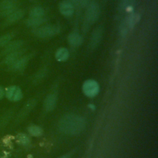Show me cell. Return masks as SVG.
<instances>
[{
  "label": "cell",
  "instance_id": "obj_1",
  "mask_svg": "<svg viewBox=\"0 0 158 158\" xmlns=\"http://www.w3.org/2000/svg\"><path fill=\"white\" fill-rule=\"evenodd\" d=\"M60 129L67 134H77L85 127V121L83 118L75 115L65 116L60 122Z\"/></svg>",
  "mask_w": 158,
  "mask_h": 158
},
{
  "label": "cell",
  "instance_id": "obj_2",
  "mask_svg": "<svg viewBox=\"0 0 158 158\" xmlns=\"http://www.w3.org/2000/svg\"><path fill=\"white\" fill-rule=\"evenodd\" d=\"M59 31V27L55 25H48L35 28L33 29V33L39 38H48L57 34Z\"/></svg>",
  "mask_w": 158,
  "mask_h": 158
},
{
  "label": "cell",
  "instance_id": "obj_3",
  "mask_svg": "<svg viewBox=\"0 0 158 158\" xmlns=\"http://www.w3.org/2000/svg\"><path fill=\"white\" fill-rule=\"evenodd\" d=\"M17 0H4L0 3V15L6 17L10 14L18 9Z\"/></svg>",
  "mask_w": 158,
  "mask_h": 158
},
{
  "label": "cell",
  "instance_id": "obj_4",
  "mask_svg": "<svg viewBox=\"0 0 158 158\" xmlns=\"http://www.w3.org/2000/svg\"><path fill=\"white\" fill-rule=\"evenodd\" d=\"M99 89L98 83L93 80H88L83 85V91L88 97L95 96L98 93Z\"/></svg>",
  "mask_w": 158,
  "mask_h": 158
},
{
  "label": "cell",
  "instance_id": "obj_5",
  "mask_svg": "<svg viewBox=\"0 0 158 158\" xmlns=\"http://www.w3.org/2000/svg\"><path fill=\"white\" fill-rule=\"evenodd\" d=\"M5 95L10 101H18L22 98V92L19 87L13 85L10 86L6 89Z\"/></svg>",
  "mask_w": 158,
  "mask_h": 158
},
{
  "label": "cell",
  "instance_id": "obj_6",
  "mask_svg": "<svg viewBox=\"0 0 158 158\" xmlns=\"http://www.w3.org/2000/svg\"><path fill=\"white\" fill-rule=\"evenodd\" d=\"M99 15V8L95 2H91L88 6L86 12V20L89 23L95 22Z\"/></svg>",
  "mask_w": 158,
  "mask_h": 158
},
{
  "label": "cell",
  "instance_id": "obj_7",
  "mask_svg": "<svg viewBox=\"0 0 158 158\" xmlns=\"http://www.w3.org/2000/svg\"><path fill=\"white\" fill-rule=\"evenodd\" d=\"M23 45V41L20 40H12L10 41L7 44L3 47V49L1 52L2 56H6L12 52L19 50L22 48Z\"/></svg>",
  "mask_w": 158,
  "mask_h": 158
},
{
  "label": "cell",
  "instance_id": "obj_8",
  "mask_svg": "<svg viewBox=\"0 0 158 158\" xmlns=\"http://www.w3.org/2000/svg\"><path fill=\"white\" fill-rule=\"evenodd\" d=\"M25 52V49H20L19 50L12 52L5 56V57L3 60V63L9 66L11 65L14 63L17 60H18L20 57L23 56Z\"/></svg>",
  "mask_w": 158,
  "mask_h": 158
},
{
  "label": "cell",
  "instance_id": "obj_9",
  "mask_svg": "<svg viewBox=\"0 0 158 158\" xmlns=\"http://www.w3.org/2000/svg\"><path fill=\"white\" fill-rule=\"evenodd\" d=\"M24 14V11L22 9H17L6 17L4 25H10L18 22L23 17Z\"/></svg>",
  "mask_w": 158,
  "mask_h": 158
},
{
  "label": "cell",
  "instance_id": "obj_10",
  "mask_svg": "<svg viewBox=\"0 0 158 158\" xmlns=\"http://www.w3.org/2000/svg\"><path fill=\"white\" fill-rule=\"evenodd\" d=\"M29 56H22L18 60H17L14 63L10 65V69L14 71H21L23 70L27 66L28 62L29 60Z\"/></svg>",
  "mask_w": 158,
  "mask_h": 158
},
{
  "label": "cell",
  "instance_id": "obj_11",
  "mask_svg": "<svg viewBox=\"0 0 158 158\" xmlns=\"http://www.w3.org/2000/svg\"><path fill=\"white\" fill-rule=\"evenodd\" d=\"M59 10L65 16H71L73 13V4L70 1H64L59 4Z\"/></svg>",
  "mask_w": 158,
  "mask_h": 158
},
{
  "label": "cell",
  "instance_id": "obj_12",
  "mask_svg": "<svg viewBox=\"0 0 158 158\" xmlns=\"http://www.w3.org/2000/svg\"><path fill=\"white\" fill-rule=\"evenodd\" d=\"M102 34V30L101 28H96L92 33L90 42H89V46L91 49L94 48L101 41V37Z\"/></svg>",
  "mask_w": 158,
  "mask_h": 158
},
{
  "label": "cell",
  "instance_id": "obj_13",
  "mask_svg": "<svg viewBox=\"0 0 158 158\" xmlns=\"http://www.w3.org/2000/svg\"><path fill=\"white\" fill-rule=\"evenodd\" d=\"M68 41L71 46L77 47L79 46L82 43L83 39L79 34L77 33H72L69 35Z\"/></svg>",
  "mask_w": 158,
  "mask_h": 158
},
{
  "label": "cell",
  "instance_id": "obj_14",
  "mask_svg": "<svg viewBox=\"0 0 158 158\" xmlns=\"http://www.w3.org/2000/svg\"><path fill=\"white\" fill-rule=\"evenodd\" d=\"M69 56V53L68 50L64 48H60L57 49L56 52L55 57L58 61H65Z\"/></svg>",
  "mask_w": 158,
  "mask_h": 158
},
{
  "label": "cell",
  "instance_id": "obj_15",
  "mask_svg": "<svg viewBox=\"0 0 158 158\" xmlns=\"http://www.w3.org/2000/svg\"><path fill=\"white\" fill-rule=\"evenodd\" d=\"M44 21H45V19L43 17H40V18H31V17H29L26 20L25 23H26V25L28 27L36 28L40 25H41Z\"/></svg>",
  "mask_w": 158,
  "mask_h": 158
},
{
  "label": "cell",
  "instance_id": "obj_16",
  "mask_svg": "<svg viewBox=\"0 0 158 158\" xmlns=\"http://www.w3.org/2000/svg\"><path fill=\"white\" fill-rule=\"evenodd\" d=\"M14 36V33L13 32L7 33L0 36V47H4L10 41H12Z\"/></svg>",
  "mask_w": 158,
  "mask_h": 158
},
{
  "label": "cell",
  "instance_id": "obj_17",
  "mask_svg": "<svg viewBox=\"0 0 158 158\" xmlns=\"http://www.w3.org/2000/svg\"><path fill=\"white\" fill-rule=\"evenodd\" d=\"M43 15H44V10L41 7H40V6H36L32 8L29 12V16L31 18L43 17Z\"/></svg>",
  "mask_w": 158,
  "mask_h": 158
},
{
  "label": "cell",
  "instance_id": "obj_18",
  "mask_svg": "<svg viewBox=\"0 0 158 158\" xmlns=\"http://www.w3.org/2000/svg\"><path fill=\"white\" fill-rule=\"evenodd\" d=\"M139 20V16L136 14H132L130 15L124 21L130 28H131L135 24H136Z\"/></svg>",
  "mask_w": 158,
  "mask_h": 158
},
{
  "label": "cell",
  "instance_id": "obj_19",
  "mask_svg": "<svg viewBox=\"0 0 158 158\" xmlns=\"http://www.w3.org/2000/svg\"><path fill=\"white\" fill-rule=\"evenodd\" d=\"M56 96L54 94L49 95L46 98V99L45 100V102H44L46 109L48 110H52L54 107V106L56 105Z\"/></svg>",
  "mask_w": 158,
  "mask_h": 158
},
{
  "label": "cell",
  "instance_id": "obj_20",
  "mask_svg": "<svg viewBox=\"0 0 158 158\" xmlns=\"http://www.w3.org/2000/svg\"><path fill=\"white\" fill-rule=\"evenodd\" d=\"M28 131L29 132V133L33 136H39L42 134V129L36 125H31L28 128Z\"/></svg>",
  "mask_w": 158,
  "mask_h": 158
},
{
  "label": "cell",
  "instance_id": "obj_21",
  "mask_svg": "<svg viewBox=\"0 0 158 158\" xmlns=\"http://www.w3.org/2000/svg\"><path fill=\"white\" fill-rule=\"evenodd\" d=\"M17 141L20 144H21L23 146L28 145L30 142L29 138L26 135H25L23 133H19L17 136Z\"/></svg>",
  "mask_w": 158,
  "mask_h": 158
},
{
  "label": "cell",
  "instance_id": "obj_22",
  "mask_svg": "<svg viewBox=\"0 0 158 158\" xmlns=\"http://www.w3.org/2000/svg\"><path fill=\"white\" fill-rule=\"evenodd\" d=\"M134 4V0H122L120 2V7L121 9H127L133 6Z\"/></svg>",
  "mask_w": 158,
  "mask_h": 158
},
{
  "label": "cell",
  "instance_id": "obj_23",
  "mask_svg": "<svg viewBox=\"0 0 158 158\" xmlns=\"http://www.w3.org/2000/svg\"><path fill=\"white\" fill-rule=\"evenodd\" d=\"M78 2L79 4H80L81 6L85 7L88 4V0H78Z\"/></svg>",
  "mask_w": 158,
  "mask_h": 158
},
{
  "label": "cell",
  "instance_id": "obj_24",
  "mask_svg": "<svg viewBox=\"0 0 158 158\" xmlns=\"http://www.w3.org/2000/svg\"><path fill=\"white\" fill-rule=\"evenodd\" d=\"M5 94V91L4 89L0 86V100L3 98V96Z\"/></svg>",
  "mask_w": 158,
  "mask_h": 158
},
{
  "label": "cell",
  "instance_id": "obj_25",
  "mask_svg": "<svg viewBox=\"0 0 158 158\" xmlns=\"http://www.w3.org/2000/svg\"><path fill=\"white\" fill-rule=\"evenodd\" d=\"M70 2L72 4H78V0H70Z\"/></svg>",
  "mask_w": 158,
  "mask_h": 158
},
{
  "label": "cell",
  "instance_id": "obj_26",
  "mask_svg": "<svg viewBox=\"0 0 158 158\" xmlns=\"http://www.w3.org/2000/svg\"><path fill=\"white\" fill-rule=\"evenodd\" d=\"M89 107L90 108V109H94V106L93 105V104H89Z\"/></svg>",
  "mask_w": 158,
  "mask_h": 158
},
{
  "label": "cell",
  "instance_id": "obj_27",
  "mask_svg": "<svg viewBox=\"0 0 158 158\" xmlns=\"http://www.w3.org/2000/svg\"><path fill=\"white\" fill-rule=\"evenodd\" d=\"M60 158H67L66 157H60Z\"/></svg>",
  "mask_w": 158,
  "mask_h": 158
}]
</instances>
